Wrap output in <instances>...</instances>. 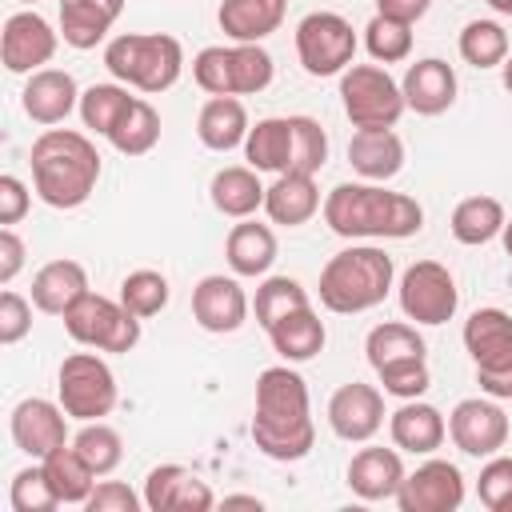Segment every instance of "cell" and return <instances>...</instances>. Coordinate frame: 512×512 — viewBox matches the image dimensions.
Listing matches in <instances>:
<instances>
[{
    "instance_id": "obj_6",
    "label": "cell",
    "mask_w": 512,
    "mask_h": 512,
    "mask_svg": "<svg viewBox=\"0 0 512 512\" xmlns=\"http://www.w3.org/2000/svg\"><path fill=\"white\" fill-rule=\"evenodd\" d=\"M276 64L264 44H208L192 56V80L208 96H256L272 84Z\"/></svg>"
},
{
    "instance_id": "obj_28",
    "label": "cell",
    "mask_w": 512,
    "mask_h": 512,
    "mask_svg": "<svg viewBox=\"0 0 512 512\" xmlns=\"http://www.w3.org/2000/svg\"><path fill=\"white\" fill-rule=\"evenodd\" d=\"M124 4L128 0H60V36H64V44H72L80 52L96 48L112 32V24L120 20Z\"/></svg>"
},
{
    "instance_id": "obj_15",
    "label": "cell",
    "mask_w": 512,
    "mask_h": 512,
    "mask_svg": "<svg viewBox=\"0 0 512 512\" xmlns=\"http://www.w3.org/2000/svg\"><path fill=\"white\" fill-rule=\"evenodd\" d=\"M384 392L364 380H348L328 400V428L348 444H368L384 428Z\"/></svg>"
},
{
    "instance_id": "obj_16",
    "label": "cell",
    "mask_w": 512,
    "mask_h": 512,
    "mask_svg": "<svg viewBox=\"0 0 512 512\" xmlns=\"http://www.w3.org/2000/svg\"><path fill=\"white\" fill-rule=\"evenodd\" d=\"M68 420H72V416L60 408V400L52 404V400H44V396H28V400H20V404L12 408V420H8L12 444H16L24 456L44 460L48 452H56V448L68 444Z\"/></svg>"
},
{
    "instance_id": "obj_35",
    "label": "cell",
    "mask_w": 512,
    "mask_h": 512,
    "mask_svg": "<svg viewBox=\"0 0 512 512\" xmlns=\"http://www.w3.org/2000/svg\"><path fill=\"white\" fill-rule=\"evenodd\" d=\"M40 464H44V476H48V484H52V492H56L60 504H84V500L92 496L96 472H92V464H88L72 444L48 452Z\"/></svg>"
},
{
    "instance_id": "obj_26",
    "label": "cell",
    "mask_w": 512,
    "mask_h": 512,
    "mask_svg": "<svg viewBox=\"0 0 512 512\" xmlns=\"http://www.w3.org/2000/svg\"><path fill=\"white\" fill-rule=\"evenodd\" d=\"M288 0H220L216 24L236 44H260L284 24Z\"/></svg>"
},
{
    "instance_id": "obj_55",
    "label": "cell",
    "mask_w": 512,
    "mask_h": 512,
    "mask_svg": "<svg viewBox=\"0 0 512 512\" xmlns=\"http://www.w3.org/2000/svg\"><path fill=\"white\" fill-rule=\"evenodd\" d=\"M500 80H504V88L512 92V52H508V60L500 64Z\"/></svg>"
},
{
    "instance_id": "obj_19",
    "label": "cell",
    "mask_w": 512,
    "mask_h": 512,
    "mask_svg": "<svg viewBox=\"0 0 512 512\" xmlns=\"http://www.w3.org/2000/svg\"><path fill=\"white\" fill-rule=\"evenodd\" d=\"M348 488L368 500V504H380V500H396L400 484H404V460H400V448H384V444H368L360 448L352 460H348Z\"/></svg>"
},
{
    "instance_id": "obj_21",
    "label": "cell",
    "mask_w": 512,
    "mask_h": 512,
    "mask_svg": "<svg viewBox=\"0 0 512 512\" xmlns=\"http://www.w3.org/2000/svg\"><path fill=\"white\" fill-rule=\"evenodd\" d=\"M400 88H404V104L416 116H440V112H448L456 104V88L460 84H456V72H452L448 60L424 56V60L408 64Z\"/></svg>"
},
{
    "instance_id": "obj_25",
    "label": "cell",
    "mask_w": 512,
    "mask_h": 512,
    "mask_svg": "<svg viewBox=\"0 0 512 512\" xmlns=\"http://www.w3.org/2000/svg\"><path fill=\"white\" fill-rule=\"evenodd\" d=\"M320 212V188L316 176L304 172H280L264 192V216L280 228H300Z\"/></svg>"
},
{
    "instance_id": "obj_38",
    "label": "cell",
    "mask_w": 512,
    "mask_h": 512,
    "mask_svg": "<svg viewBox=\"0 0 512 512\" xmlns=\"http://www.w3.org/2000/svg\"><path fill=\"white\" fill-rule=\"evenodd\" d=\"M364 352H368V364H372V372H376V368H384V364H392V360L424 356V352H428V344H424V336L416 332V324L384 320V324H376V328L368 332Z\"/></svg>"
},
{
    "instance_id": "obj_47",
    "label": "cell",
    "mask_w": 512,
    "mask_h": 512,
    "mask_svg": "<svg viewBox=\"0 0 512 512\" xmlns=\"http://www.w3.org/2000/svg\"><path fill=\"white\" fill-rule=\"evenodd\" d=\"M476 496L488 512H512V456L496 452L476 476Z\"/></svg>"
},
{
    "instance_id": "obj_58",
    "label": "cell",
    "mask_w": 512,
    "mask_h": 512,
    "mask_svg": "<svg viewBox=\"0 0 512 512\" xmlns=\"http://www.w3.org/2000/svg\"><path fill=\"white\" fill-rule=\"evenodd\" d=\"M16 4H32V8H36V0H16Z\"/></svg>"
},
{
    "instance_id": "obj_1",
    "label": "cell",
    "mask_w": 512,
    "mask_h": 512,
    "mask_svg": "<svg viewBox=\"0 0 512 512\" xmlns=\"http://www.w3.org/2000/svg\"><path fill=\"white\" fill-rule=\"evenodd\" d=\"M252 444L280 464L304 460L316 444L308 384L292 364H272L256 376V408H252Z\"/></svg>"
},
{
    "instance_id": "obj_54",
    "label": "cell",
    "mask_w": 512,
    "mask_h": 512,
    "mask_svg": "<svg viewBox=\"0 0 512 512\" xmlns=\"http://www.w3.org/2000/svg\"><path fill=\"white\" fill-rule=\"evenodd\" d=\"M224 508H264L260 496H224Z\"/></svg>"
},
{
    "instance_id": "obj_52",
    "label": "cell",
    "mask_w": 512,
    "mask_h": 512,
    "mask_svg": "<svg viewBox=\"0 0 512 512\" xmlns=\"http://www.w3.org/2000/svg\"><path fill=\"white\" fill-rule=\"evenodd\" d=\"M476 384H480V392L492 396V400H512V364L476 372Z\"/></svg>"
},
{
    "instance_id": "obj_53",
    "label": "cell",
    "mask_w": 512,
    "mask_h": 512,
    "mask_svg": "<svg viewBox=\"0 0 512 512\" xmlns=\"http://www.w3.org/2000/svg\"><path fill=\"white\" fill-rule=\"evenodd\" d=\"M428 8H432V0H376V12L380 16H392L400 24H416Z\"/></svg>"
},
{
    "instance_id": "obj_4",
    "label": "cell",
    "mask_w": 512,
    "mask_h": 512,
    "mask_svg": "<svg viewBox=\"0 0 512 512\" xmlns=\"http://www.w3.org/2000/svg\"><path fill=\"white\" fill-rule=\"evenodd\" d=\"M392 280H396V264L384 248L348 244L336 256H328V264L320 268V304L336 316H356L384 304Z\"/></svg>"
},
{
    "instance_id": "obj_23",
    "label": "cell",
    "mask_w": 512,
    "mask_h": 512,
    "mask_svg": "<svg viewBox=\"0 0 512 512\" xmlns=\"http://www.w3.org/2000/svg\"><path fill=\"white\" fill-rule=\"evenodd\" d=\"M348 164L360 180L384 184L404 168V140L392 128H356L348 140Z\"/></svg>"
},
{
    "instance_id": "obj_32",
    "label": "cell",
    "mask_w": 512,
    "mask_h": 512,
    "mask_svg": "<svg viewBox=\"0 0 512 512\" xmlns=\"http://www.w3.org/2000/svg\"><path fill=\"white\" fill-rule=\"evenodd\" d=\"M268 340H272V348H276V356L284 364H304V360H312V356L324 352L328 332H324V320L312 312V304H304V308L280 316L268 328Z\"/></svg>"
},
{
    "instance_id": "obj_57",
    "label": "cell",
    "mask_w": 512,
    "mask_h": 512,
    "mask_svg": "<svg viewBox=\"0 0 512 512\" xmlns=\"http://www.w3.org/2000/svg\"><path fill=\"white\" fill-rule=\"evenodd\" d=\"M500 240H504V252L512 256V220H504V232H500Z\"/></svg>"
},
{
    "instance_id": "obj_50",
    "label": "cell",
    "mask_w": 512,
    "mask_h": 512,
    "mask_svg": "<svg viewBox=\"0 0 512 512\" xmlns=\"http://www.w3.org/2000/svg\"><path fill=\"white\" fill-rule=\"evenodd\" d=\"M28 184L20 180V176H12V172H4L0 176V224L4 228H12V224H20L24 220V212H28Z\"/></svg>"
},
{
    "instance_id": "obj_20",
    "label": "cell",
    "mask_w": 512,
    "mask_h": 512,
    "mask_svg": "<svg viewBox=\"0 0 512 512\" xmlns=\"http://www.w3.org/2000/svg\"><path fill=\"white\" fill-rule=\"evenodd\" d=\"M20 108L28 120L52 128V124H64L72 116V108H80V88L72 80V72L64 68H40L28 76L24 92H20Z\"/></svg>"
},
{
    "instance_id": "obj_48",
    "label": "cell",
    "mask_w": 512,
    "mask_h": 512,
    "mask_svg": "<svg viewBox=\"0 0 512 512\" xmlns=\"http://www.w3.org/2000/svg\"><path fill=\"white\" fill-rule=\"evenodd\" d=\"M32 300H24L20 292L4 288L0 292V344H20L32 332Z\"/></svg>"
},
{
    "instance_id": "obj_2",
    "label": "cell",
    "mask_w": 512,
    "mask_h": 512,
    "mask_svg": "<svg viewBox=\"0 0 512 512\" xmlns=\"http://www.w3.org/2000/svg\"><path fill=\"white\" fill-rule=\"evenodd\" d=\"M324 224L344 240H408L424 228V208L384 184L348 180L324 196Z\"/></svg>"
},
{
    "instance_id": "obj_33",
    "label": "cell",
    "mask_w": 512,
    "mask_h": 512,
    "mask_svg": "<svg viewBox=\"0 0 512 512\" xmlns=\"http://www.w3.org/2000/svg\"><path fill=\"white\" fill-rule=\"evenodd\" d=\"M244 160L256 172H288L292 168V116H264L248 128Z\"/></svg>"
},
{
    "instance_id": "obj_34",
    "label": "cell",
    "mask_w": 512,
    "mask_h": 512,
    "mask_svg": "<svg viewBox=\"0 0 512 512\" xmlns=\"http://www.w3.org/2000/svg\"><path fill=\"white\" fill-rule=\"evenodd\" d=\"M504 220L508 216H504V204L496 196H468L452 208L448 228L464 248H480V244H488L504 232Z\"/></svg>"
},
{
    "instance_id": "obj_9",
    "label": "cell",
    "mask_w": 512,
    "mask_h": 512,
    "mask_svg": "<svg viewBox=\"0 0 512 512\" xmlns=\"http://www.w3.org/2000/svg\"><path fill=\"white\" fill-rule=\"evenodd\" d=\"M56 396H60V408L88 424V420H104L112 408H116V372L108 368L104 356L92 352H72L60 360V372H56Z\"/></svg>"
},
{
    "instance_id": "obj_22",
    "label": "cell",
    "mask_w": 512,
    "mask_h": 512,
    "mask_svg": "<svg viewBox=\"0 0 512 512\" xmlns=\"http://www.w3.org/2000/svg\"><path fill=\"white\" fill-rule=\"evenodd\" d=\"M388 436L400 452L432 456L448 436V420L428 400H400V408L388 416Z\"/></svg>"
},
{
    "instance_id": "obj_3",
    "label": "cell",
    "mask_w": 512,
    "mask_h": 512,
    "mask_svg": "<svg viewBox=\"0 0 512 512\" xmlns=\"http://www.w3.org/2000/svg\"><path fill=\"white\" fill-rule=\"evenodd\" d=\"M32 188L48 208H80L100 180V152L76 128H44L28 152Z\"/></svg>"
},
{
    "instance_id": "obj_14",
    "label": "cell",
    "mask_w": 512,
    "mask_h": 512,
    "mask_svg": "<svg viewBox=\"0 0 512 512\" xmlns=\"http://www.w3.org/2000/svg\"><path fill=\"white\" fill-rule=\"evenodd\" d=\"M396 504L400 512H456L464 504V472L452 460L428 456L404 476Z\"/></svg>"
},
{
    "instance_id": "obj_17",
    "label": "cell",
    "mask_w": 512,
    "mask_h": 512,
    "mask_svg": "<svg viewBox=\"0 0 512 512\" xmlns=\"http://www.w3.org/2000/svg\"><path fill=\"white\" fill-rule=\"evenodd\" d=\"M192 316L212 336L240 332L244 320H248V292L240 288L236 276H224V272L200 276L196 288H192Z\"/></svg>"
},
{
    "instance_id": "obj_12",
    "label": "cell",
    "mask_w": 512,
    "mask_h": 512,
    "mask_svg": "<svg viewBox=\"0 0 512 512\" xmlns=\"http://www.w3.org/2000/svg\"><path fill=\"white\" fill-rule=\"evenodd\" d=\"M508 412L492 396H468L448 412V436L464 456L488 460L508 444Z\"/></svg>"
},
{
    "instance_id": "obj_42",
    "label": "cell",
    "mask_w": 512,
    "mask_h": 512,
    "mask_svg": "<svg viewBox=\"0 0 512 512\" xmlns=\"http://www.w3.org/2000/svg\"><path fill=\"white\" fill-rule=\"evenodd\" d=\"M72 448L92 464L96 476L116 472L120 460H124V440H120V432H116L112 424H104V420H88V424L72 436Z\"/></svg>"
},
{
    "instance_id": "obj_5",
    "label": "cell",
    "mask_w": 512,
    "mask_h": 512,
    "mask_svg": "<svg viewBox=\"0 0 512 512\" xmlns=\"http://www.w3.org/2000/svg\"><path fill=\"white\" fill-rule=\"evenodd\" d=\"M104 68L120 84L144 96H160L180 80L184 48L168 32H120L104 44Z\"/></svg>"
},
{
    "instance_id": "obj_51",
    "label": "cell",
    "mask_w": 512,
    "mask_h": 512,
    "mask_svg": "<svg viewBox=\"0 0 512 512\" xmlns=\"http://www.w3.org/2000/svg\"><path fill=\"white\" fill-rule=\"evenodd\" d=\"M20 268H24V240L16 236V228H0V284H12Z\"/></svg>"
},
{
    "instance_id": "obj_13",
    "label": "cell",
    "mask_w": 512,
    "mask_h": 512,
    "mask_svg": "<svg viewBox=\"0 0 512 512\" xmlns=\"http://www.w3.org/2000/svg\"><path fill=\"white\" fill-rule=\"evenodd\" d=\"M56 44H60V32L36 8H24V12H12L4 20L0 60H4V68L12 76H32L56 56Z\"/></svg>"
},
{
    "instance_id": "obj_36",
    "label": "cell",
    "mask_w": 512,
    "mask_h": 512,
    "mask_svg": "<svg viewBox=\"0 0 512 512\" xmlns=\"http://www.w3.org/2000/svg\"><path fill=\"white\" fill-rule=\"evenodd\" d=\"M108 144L120 156H144V152H152L160 144V112L144 96H136L128 104V112L120 116V124L108 132Z\"/></svg>"
},
{
    "instance_id": "obj_11",
    "label": "cell",
    "mask_w": 512,
    "mask_h": 512,
    "mask_svg": "<svg viewBox=\"0 0 512 512\" xmlns=\"http://www.w3.org/2000/svg\"><path fill=\"white\" fill-rule=\"evenodd\" d=\"M400 312L412 324H448L460 308L456 276L440 260H416L400 276Z\"/></svg>"
},
{
    "instance_id": "obj_30",
    "label": "cell",
    "mask_w": 512,
    "mask_h": 512,
    "mask_svg": "<svg viewBox=\"0 0 512 512\" xmlns=\"http://www.w3.org/2000/svg\"><path fill=\"white\" fill-rule=\"evenodd\" d=\"M224 256H228V268L232 276H268V268L276 264V232L260 220H236L228 240H224Z\"/></svg>"
},
{
    "instance_id": "obj_29",
    "label": "cell",
    "mask_w": 512,
    "mask_h": 512,
    "mask_svg": "<svg viewBox=\"0 0 512 512\" xmlns=\"http://www.w3.org/2000/svg\"><path fill=\"white\" fill-rule=\"evenodd\" d=\"M264 184H260V172L252 164H228L212 176L208 184V196H212V208L228 220H248L264 208Z\"/></svg>"
},
{
    "instance_id": "obj_24",
    "label": "cell",
    "mask_w": 512,
    "mask_h": 512,
    "mask_svg": "<svg viewBox=\"0 0 512 512\" xmlns=\"http://www.w3.org/2000/svg\"><path fill=\"white\" fill-rule=\"evenodd\" d=\"M464 348L476 372L512 364V316L504 308H476L464 320Z\"/></svg>"
},
{
    "instance_id": "obj_43",
    "label": "cell",
    "mask_w": 512,
    "mask_h": 512,
    "mask_svg": "<svg viewBox=\"0 0 512 512\" xmlns=\"http://www.w3.org/2000/svg\"><path fill=\"white\" fill-rule=\"evenodd\" d=\"M364 48H368V56L376 60V64H400V60H408V52H412V24H400V20H392V16H372L368 24H364Z\"/></svg>"
},
{
    "instance_id": "obj_49",
    "label": "cell",
    "mask_w": 512,
    "mask_h": 512,
    "mask_svg": "<svg viewBox=\"0 0 512 512\" xmlns=\"http://www.w3.org/2000/svg\"><path fill=\"white\" fill-rule=\"evenodd\" d=\"M144 504V496H136L128 484H120V480H100L96 488H92V496L84 500V508L88 512H136Z\"/></svg>"
},
{
    "instance_id": "obj_45",
    "label": "cell",
    "mask_w": 512,
    "mask_h": 512,
    "mask_svg": "<svg viewBox=\"0 0 512 512\" xmlns=\"http://www.w3.org/2000/svg\"><path fill=\"white\" fill-rule=\"evenodd\" d=\"M376 380L388 396L396 400H420L428 388H432V372H428V360L424 356H408V360H392L384 368H376Z\"/></svg>"
},
{
    "instance_id": "obj_44",
    "label": "cell",
    "mask_w": 512,
    "mask_h": 512,
    "mask_svg": "<svg viewBox=\"0 0 512 512\" xmlns=\"http://www.w3.org/2000/svg\"><path fill=\"white\" fill-rule=\"evenodd\" d=\"M328 160V132L320 128V120L312 116H292V168L288 172H304L316 176Z\"/></svg>"
},
{
    "instance_id": "obj_41",
    "label": "cell",
    "mask_w": 512,
    "mask_h": 512,
    "mask_svg": "<svg viewBox=\"0 0 512 512\" xmlns=\"http://www.w3.org/2000/svg\"><path fill=\"white\" fill-rule=\"evenodd\" d=\"M168 296H172V288H168L164 272H156V268H136L120 280V304L128 312H136L140 320L160 316L168 308Z\"/></svg>"
},
{
    "instance_id": "obj_7",
    "label": "cell",
    "mask_w": 512,
    "mask_h": 512,
    "mask_svg": "<svg viewBox=\"0 0 512 512\" xmlns=\"http://www.w3.org/2000/svg\"><path fill=\"white\" fill-rule=\"evenodd\" d=\"M340 104L352 128H396L404 116V88L384 64H352L340 72Z\"/></svg>"
},
{
    "instance_id": "obj_31",
    "label": "cell",
    "mask_w": 512,
    "mask_h": 512,
    "mask_svg": "<svg viewBox=\"0 0 512 512\" xmlns=\"http://www.w3.org/2000/svg\"><path fill=\"white\" fill-rule=\"evenodd\" d=\"M248 108L240 96H208L196 116V136L208 152H232L248 140Z\"/></svg>"
},
{
    "instance_id": "obj_56",
    "label": "cell",
    "mask_w": 512,
    "mask_h": 512,
    "mask_svg": "<svg viewBox=\"0 0 512 512\" xmlns=\"http://www.w3.org/2000/svg\"><path fill=\"white\" fill-rule=\"evenodd\" d=\"M492 12H500V16H512V0H484Z\"/></svg>"
},
{
    "instance_id": "obj_10",
    "label": "cell",
    "mask_w": 512,
    "mask_h": 512,
    "mask_svg": "<svg viewBox=\"0 0 512 512\" xmlns=\"http://www.w3.org/2000/svg\"><path fill=\"white\" fill-rule=\"evenodd\" d=\"M356 28L340 12H308L296 24V56L308 76H340L356 64Z\"/></svg>"
},
{
    "instance_id": "obj_8",
    "label": "cell",
    "mask_w": 512,
    "mask_h": 512,
    "mask_svg": "<svg viewBox=\"0 0 512 512\" xmlns=\"http://www.w3.org/2000/svg\"><path fill=\"white\" fill-rule=\"evenodd\" d=\"M64 332L96 352H132L140 344V316L128 312L120 304V296H100V292H84L64 316Z\"/></svg>"
},
{
    "instance_id": "obj_40",
    "label": "cell",
    "mask_w": 512,
    "mask_h": 512,
    "mask_svg": "<svg viewBox=\"0 0 512 512\" xmlns=\"http://www.w3.org/2000/svg\"><path fill=\"white\" fill-rule=\"evenodd\" d=\"M132 100L136 96H128V84H92V88L80 92V120L96 136H108L120 124V116L128 112Z\"/></svg>"
},
{
    "instance_id": "obj_27",
    "label": "cell",
    "mask_w": 512,
    "mask_h": 512,
    "mask_svg": "<svg viewBox=\"0 0 512 512\" xmlns=\"http://www.w3.org/2000/svg\"><path fill=\"white\" fill-rule=\"evenodd\" d=\"M84 292H92L88 288V272H84L80 260H68V256L64 260H48L32 276V304L44 316H64Z\"/></svg>"
},
{
    "instance_id": "obj_46",
    "label": "cell",
    "mask_w": 512,
    "mask_h": 512,
    "mask_svg": "<svg viewBox=\"0 0 512 512\" xmlns=\"http://www.w3.org/2000/svg\"><path fill=\"white\" fill-rule=\"evenodd\" d=\"M8 504H12V512H52V508H60V500H56V492H52V484H48L40 460L28 464V468H20V472L12 476Z\"/></svg>"
},
{
    "instance_id": "obj_39",
    "label": "cell",
    "mask_w": 512,
    "mask_h": 512,
    "mask_svg": "<svg viewBox=\"0 0 512 512\" xmlns=\"http://www.w3.org/2000/svg\"><path fill=\"white\" fill-rule=\"evenodd\" d=\"M304 304H312V300H308V288H304L296 276H264V280L256 284L252 312H256V324L268 332L280 316H288V312H296V308H304Z\"/></svg>"
},
{
    "instance_id": "obj_37",
    "label": "cell",
    "mask_w": 512,
    "mask_h": 512,
    "mask_svg": "<svg viewBox=\"0 0 512 512\" xmlns=\"http://www.w3.org/2000/svg\"><path fill=\"white\" fill-rule=\"evenodd\" d=\"M456 48H460V60L464 64H472V68H500L504 60H508V32H504V24L500 20H468L464 28H460V40H456Z\"/></svg>"
},
{
    "instance_id": "obj_18",
    "label": "cell",
    "mask_w": 512,
    "mask_h": 512,
    "mask_svg": "<svg viewBox=\"0 0 512 512\" xmlns=\"http://www.w3.org/2000/svg\"><path fill=\"white\" fill-rule=\"evenodd\" d=\"M216 492L184 464H156L144 476V508L152 512H208Z\"/></svg>"
}]
</instances>
